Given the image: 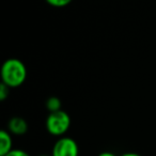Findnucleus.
Wrapping results in <instances>:
<instances>
[{
	"mask_svg": "<svg viewBox=\"0 0 156 156\" xmlns=\"http://www.w3.org/2000/svg\"><path fill=\"white\" fill-rule=\"evenodd\" d=\"M12 138L9 132L2 129L0 132V156H5L12 151Z\"/></svg>",
	"mask_w": 156,
	"mask_h": 156,
	"instance_id": "nucleus-5",
	"label": "nucleus"
},
{
	"mask_svg": "<svg viewBox=\"0 0 156 156\" xmlns=\"http://www.w3.org/2000/svg\"><path fill=\"white\" fill-rule=\"evenodd\" d=\"M27 77V69L25 63L17 58L7 59L1 66V79L10 88L20 86Z\"/></svg>",
	"mask_w": 156,
	"mask_h": 156,
	"instance_id": "nucleus-1",
	"label": "nucleus"
},
{
	"mask_svg": "<svg viewBox=\"0 0 156 156\" xmlns=\"http://www.w3.org/2000/svg\"><path fill=\"white\" fill-rule=\"evenodd\" d=\"M98 156H117L115 153H112V152H108V151H106V152H102V153H100Z\"/></svg>",
	"mask_w": 156,
	"mask_h": 156,
	"instance_id": "nucleus-10",
	"label": "nucleus"
},
{
	"mask_svg": "<svg viewBox=\"0 0 156 156\" xmlns=\"http://www.w3.org/2000/svg\"><path fill=\"white\" fill-rule=\"evenodd\" d=\"M121 156H142V155H140V154H138V153H124V154H122Z\"/></svg>",
	"mask_w": 156,
	"mask_h": 156,
	"instance_id": "nucleus-11",
	"label": "nucleus"
},
{
	"mask_svg": "<svg viewBox=\"0 0 156 156\" xmlns=\"http://www.w3.org/2000/svg\"><path fill=\"white\" fill-rule=\"evenodd\" d=\"M9 94H10V87H8L5 83H3L1 81V83H0V100L5 101L9 96Z\"/></svg>",
	"mask_w": 156,
	"mask_h": 156,
	"instance_id": "nucleus-7",
	"label": "nucleus"
},
{
	"mask_svg": "<svg viewBox=\"0 0 156 156\" xmlns=\"http://www.w3.org/2000/svg\"><path fill=\"white\" fill-rule=\"evenodd\" d=\"M8 127L11 133L15 135H24L28 130V123L20 117H13L10 119Z\"/></svg>",
	"mask_w": 156,
	"mask_h": 156,
	"instance_id": "nucleus-4",
	"label": "nucleus"
},
{
	"mask_svg": "<svg viewBox=\"0 0 156 156\" xmlns=\"http://www.w3.org/2000/svg\"><path fill=\"white\" fill-rule=\"evenodd\" d=\"M79 149L74 139L62 137L56 141L52 147V156H78Z\"/></svg>",
	"mask_w": 156,
	"mask_h": 156,
	"instance_id": "nucleus-3",
	"label": "nucleus"
},
{
	"mask_svg": "<svg viewBox=\"0 0 156 156\" xmlns=\"http://www.w3.org/2000/svg\"><path fill=\"white\" fill-rule=\"evenodd\" d=\"M47 2L54 7H64L71 3V0H47Z\"/></svg>",
	"mask_w": 156,
	"mask_h": 156,
	"instance_id": "nucleus-8",
	"label": "nucleus"
},
{
	"mask_svg": "<svg viewBox=\"0 0 156 156\" xmlns=\"http://www.w3.org/2000/svg\"><path fill=\"white\" fill-rule=\"evenodd\" d=\"M5 156H30L26 151L20 149H13L12 151H10L8 154H5Z\"/></svg>",
	"mask_w": 156,
	"mask_h": 156,
	"instance_id": "nucleus-9",
	"label": "nucleus"
},
{
	"mask_svg": "<svg viewBox=\"0 0 156 156\" xmlns=\"http://www.w3.org/2000/svg\"><path fill=\"white\" fill-rule=\"evenodd\" d=\"M46 107L50 112H56V111L61 110V101L57 96H50L46 101Z\"/></svg>",
	"mask_w": 156,
	"mask_h": 156,
	"instance_id": "nucleus-6",
	"label": "nucleus"
},
{
	"mask_svg": "<svg viewBox=\"0 0 156 156\" xmlns=\"http://www.w3.org/2000/svg\"><path fill=\"white\" fill-rule=\"evenodd\" d=\"M40 156H52V155H45V154H44V155H40Z\"/></svg>",
	"mask_w": 156,
	"mask_h": 156,
	"instance_id": "nucleus-12",
	"label": "nucleus"
},
{
	"mask_svg": "<svg viewBox=\"0 0 156 156\" xmlns=\"http://www.w3.org/2000/svg\"><path fill=\"white\" fill-rule=\"evenodd\" d=\"M71 126V117L64 110L50 112L46 119V128L51 135L61 136Z\"/></svg>",
	"mask_w": 156,
	"mask_h": 156,
	"instance_id": "nucleus-2",
	"label": "nucleus"
}]
</instances>
